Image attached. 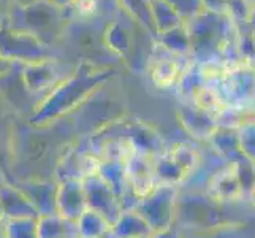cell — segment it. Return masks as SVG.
Returning <instances> with one entry per match:
<instances>
[{
    "label": "cell",
    "mask_w": 255,
    "mask_h": 238,
    "mask_svg": "<svg viewBox=\"0 0 255 238\" xmlns=\"http://www.w3.org/2000/svg\"><path fill=\"white\" fill-rule=\"evenodd\" d=\"M192 65L190 56H179L170 52L152 41L151 59H149V75L159 87H171L179 84L182 76Z\"/></svg>",
    "instance_id": "obj_4"
},
{
    "label": "cell",
    "mask_w": 255,
    "mask_h": 238,
    "mask_svg": "<svg viewBox=\"0 0 255 238\" xmlns=\"http://www.w3.org/2000/svg\"><path fill=\"white\" fill-rule=\"evenodd\" d=\"M48 2L54 3V5H57L60 8H72L78 2V0H48Z\"/></svg>",
    "instance_id": "obj_13"
},
{
    "label": "cell",
    "mask_w": 255,
    "mask_h": 238,
    "mask_svg": "<svg viewBox=\"0 0 255 238\" xmlns=\"http://www.w3.org/2000/svg\"><path fill=\"white\" fill-rule=\"evenodd\" d=\"M35 2H38V0H13L14 5H21V6H27V5H32Z\"/></svg>",
    "instance_id": "obj_16"
},
{
    "label": "cell",
    "mask_w": 255,
    "mask_h": 238,
    "mask_svg": "<svg viewBox=\"0 0 255 238\" xmlns=\"http://www.w3.org/2000/svg\"><path fill=\"white\" fill-rule=\"evenodd\" d=\"M103 45L121 57L128 56L131 49V32L127 25L114 19L103 29Z\"/></svg>",
    "instance_id": "obj_6"
},
{
    "label": "cell",
    "mask_w": 255,
    "mask_h": 238,
    "mask_svg": "<svg viewBox=\"0 0 255 238\" xmlns=\"http://www.w3.org/2000/svg\"><path fill=\"white\" fill-rule=\"evenodd\" d=\"M152 17L157 33L168 32L184 24V19L166 0H151Z\"/></svg>",
    "instance_id": "obj_8"
},
{
    "label": "cell",
    "mask_w": 255,
    "mask_h": 238,
    "mask_svg": "<svg viewBox=\"0 0 255 238\" xmlns=\"http://www.w3.org/2000/svg\"><path fill=\"white\" fill-rule=\"evenodd\" d=\"M152 41L159 43L160 46L168 49L170 52H174V54L190 56V35L186 24H182L176 29H171L168 32L157 33V37Z\"/></svg>",
    "instance_id": "obj_7"
},
{
    "label": "cell",
    "mask_w": 255,
    "mask_h": 238,
    "mask_svg": "<svg viewBox=\"0 0 255 238\" xmlns=\"http://www.w3.org/2000/svg\"><path fill=\"white\" fill-rule=\"evenodd\" d=\"M13 64L14 62H8L6 59H3L2 56H0V73H5V72H8L11 67H13Z\"/></svg>",
    "instance_id": "obj_14"
},
{
    "label": "cell",
    "mask_w": 255,
    "mask_h": 238,
    "mask_svg": "<svg viewBox=\"0 0 255 238\" xmlns=\"http://www.w3.org/2000/svg\"><path fill=\"white\" fill-rule=\"evenodd\" d=\"M232 2L233 0H201L205 10L213 13H221V14L228 13V8H230Z\"/></svg>",
    "instance_id": "obj_12"
},
{
    "label": "cell",
    "mask_w": 255,
    "mask_h": 238,
    "mask_svg": "<svg viewBox=\"0 0 255 238\" xmlns=\"http://www.w3.org/2000/svg\"><path fill=\"white\" fill-rule=\"evenodd\" d=\"M72 21V8H60L48 0H38L27 6L13 3L6 25L14 30L27 32L51 46L56 40L64 37Z\"/></svg>",
    "instance_id": "obj_2"
},
{
    "label": "cell",
    "mask_w": 255,
    "mask_h": 238,
    "mask_svg": "<svg viewBox=\"0 0 255 238\" xmlns=\"http://www.w3.org/2000/svg\"><path fill=\"white\" fill-rule=\"evenodd\" d=\"M102 0H78L72 6L73 21H94L100 14Z\"/></svg>",
    "instance_id": "obj_10"
},
{
    "label": "cell",
    "mask_w": 255,
    "mask_h": 238,
    "mask_svg": "<svg viewBox=\"0 0 255 238\" xmlns=\"http://www.w3.org/2000/svg\"><path fill=\"white\" fill-rule=\"evenodd\" d=\"M52 76H54V67H52L51 59L24 65L25 83H27V86L32 87V89L45 87L52 79Z\"/></svg>",
    "instance_id": "obj_9"
},
{
    "label": "cell",
    "mask_w": 255,
    "mask_h": 238,
    "mask_svg": "<svg viewBox=\"0 0 255 238\" xmlns=\"http://www.w3.org/2000/svg\"><path fill=\"white\" fill-rule=\"evenodd\" d=\"M119 10H122L128 19L136 22L147 35H151L152 40L157 37L151 0H118Z\"/></svg>",
    "instance_id": "obj_5"
},
{
    "label": "cell",
    "mask_w": 255,
    "mask_h": 238,
    "mask_svg": "<svg viewBox=\"0 0 255 238\" xmlns=\"http://www.w3.org/2000/svg\"><path fill=\"white\" fill-rule=\"evenodd\" d=\"M248 27L251 30V33L255 37V8H254V11H252V16H251V19L248 22Z\"/></svg>",
    "instance_id": "obj_15"
},
{
    "label": "cell",
    "mask_w": 255,
    "mask_h": 238,
    "mask_svg": "<svg viewBox=\"0 0 255 238\" xmlns=\"http://www.w3.org/2000/svg\"><path fill=\"white\" fill-rule=\"evenodd\" d=\"M49 48L27 32L14 30L8 25L0 27V56L8 62L25 65L48 60L51 57Z\"/></svg>",
    "instance_id": "obj_3"
},
{
    "label": "cell",
    "mask_w": 255,
    "mask_h": 238,
    "mask_svg": "<svg viewBox=\"0 0 255 238\" xmlns=\"http://www.w3.org/2000/svg\"><path fill=\"white\" fill-rule=\"evenodd\" d=\"M176 11L181 14L184 22L190 21L192 17H195L205 10L201 0H166Z\"/></svg>",
    "instance_id": "obj_11"
},
{
    "label": "cell",
    "mask_w": 255,
    "mask_h": 238,
    "mask_svg": "<svg viewBox=\"0 0 255 238\" xmlns=\"http://www.w3.org/2000/svg\"><path fill=\"white\" fill-rule=\"evenodd\" d=\"M184 24L190 35V57L198 64L222 60L238 43V29L228 14L203 10Z\"/></svg>",
    "instance_id": "obj_1"
}]
</instances>
